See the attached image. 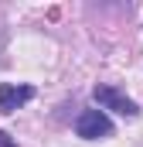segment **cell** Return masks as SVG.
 <instances>
[{"label": "cell", "instance_id": "obj_1", "mask_svg": "<svg viewBox=\"0 0 143 147\" xmlns=\"http://www.w3.org/2000/svg\"><path fill=\"white\" fill-rule=\"evenodd\" d=\"M75 134L82 140H102V137H112V120H109L102 110H82L78 120H75Z\"/></svg>", "mask_w": 143, "mask_h": 147}, {"label": "cell", "instance_id": "obj_2", "mask_svg": "<svg viewBox=\"0 0 143 147\" xmlns=\"http://www.w3.org/2000/svg\"><path fill=\"white\" fill-rule=\"evenodd\" d=\"M92 99L99 103V110H112V113H119V116H126V120L140 116V106L130 96H123L119 89H112V86H96L92 89Z\"/></svg>", "mask_w": 143, "mask_h": 147}, {"label": "cell", "instance_id": "obj_3", "mask_svg": "<svg viewBox=\"0 0 143 147\" xmlns=\"http://www.w3.org/2000/svg\"><path fill=\"white\" fill-rule=\"evenodd\" d=\"M34 99V86H14V82H0V113H14L24 103Z\"/></svg>", "mask_w": 143, "mask_h": 147}, {"label": "cell", "instance_id": "obj_4", "mask_svg": "<svg viewBox=\"0 0 143 147\" xmlns=\"http://www.w3.org/2000/svg\"><path fill=\"white\" fill-rule=\"evenodd\" d=\"M0 147H17V144H14V140H10V137H7V134L0 130Z\"/></svg>", "mask_w": 143, "mask_h": 147}]
</instances>
